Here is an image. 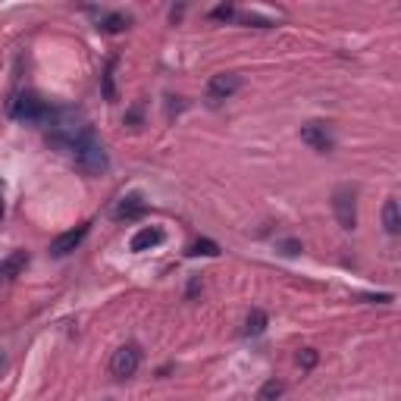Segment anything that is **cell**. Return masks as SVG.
<instances>
[{
  "mask_svg": "<svg viewBox=\"0 0 401 401\" xmlns=\"http://www.w3.org/2000/svg\"><path fill=\"white\" fill-rule=\"evenodd\" d=\"M210 16H213V19H229V16H236V10H232L229 4H223V6H217V10H213Z\"/></svg>",
  "mask_w": 401,
  "mask_h": 401,
  "instance_id": "obj_18",
  "label": "cell"
},
{
  "mask_svg": "<svg viewBox=\"0 0 401 401\" xmlns=\"http://www.w3.org/2000/svg\"><path fill=\"white\" fill-rule=\"evenodd\" d=\"M351 185H342V189H336V195H332V210H336V219L342 229H354L358 226V200H354Z\"/></svg>",
  "mask_w": 401,
  "mask_h": 401,
  "instance_id": "obj_3",
  "label": "cell"
},
{
  "mask_svg": "<svg viewBox=\"0 0 401 401\" xmlns=\"http://www.w3.org/2000/svg\"><path fill=\"white\" fill-rule=\"evenodd\" d=\"M238 88H242V76H236V72H219V76H213L210 82H207V95L213 100L232 97Z\"/></svg>",
  "mask_w": 401,
  "mask_h": 401,
  "instance_id": "obj_7",
  "label": "cell"
},
{
  "mask_svg": "<svg viewBox=\"0 0 401 401\" xmlns=\"http://www.w3.org/2000/svg\"><path fill=\"white\" fill-rule=\"evenodd\" d=\"M72 151V160H76V166L82 172H88V176H100V172L110 166V157H107L104 144H100V138L95 135L91 129H85L82 135L76 138V142L69 144Z\"/></svg>",
  "mask_w": 401,
  "mask_h": 401,
  "instance_id": "obj_1",
  "label": "cell"
},
{
  "mask_svg": "<svg viewBox=\"0 0 401 401\" xmlns=\"http://www.w3.org/2000/svg\"><path fill=\"white\" fill-rule=\"evenodd\" d=\"M29 266V254L25 251H13L0 260V279H16L19 273Z\"/></svg>",
  "mask_w": 401,
  "mask_h": 401,
  "instance_id": "obj_9",
  "label": "cell"
},
{
  "mask_svg": "<svg viewBox=\"0 0 401 401\" xmlns=\"http://www.w3.org/2000/svg\"><path fill=\"white\" fill-rule=\"evenodd\" d=\"M0 367H4V354H0Z\"/></svg>",
  "mask_w": 401,
  "mask_h": 401,
  "instance_id": "obj_20",
  "label": "cell"
},
{
  "mask_svg": "<svg viewBox=\"0 0 401 401\" xmlns=\"http://www.w3.org/2000/svg\"><path fill=\"white\" fill-rule=\"evenodd\" d=\"M97 29L107 32V35H119V32L129 29V16H125V13H104L100 22H97Z\"/></svg>",
  "mask_w": 401,
  "mask_h": 401,
  "instance_id": "obj_11",
  "label": "cell"
},
{
  "mask_svg": "<svg viewBox=\"0 0 401 401\" xmlns=\"http://www.w3.org/2000/svg\"><path fill=\"white\" fill-rule=\"evenodd\" d=\"M266 329V313L264 311H251L245 320V336H260Z\"/></svg>",
  "mask_w": 401,
  "mask_h": 401,
  "instance_id": "obj_14",
  "label": "cell"
},
{
  "mask_svg": "<svg viewBox=\"0 0 401 401\" xmlns=\"http://www.w3.org/2000/svg\"><path fill=\"white\" fill-rule=\"evenodd\" d=\"M0 217H4V195H0Z\"/></svg>",
  "mask_w": 401,
  "mask_h": 401,
  "instance_id": "obj_19",
  "label": "cell"
},
{
  "mask_svg": "<svg viewBox=\"0 0 401 401\" xmlns=\"http://www.w3.org/2000/svg\"><path fill=\"white\" fill-rule=\"evenodd\" d=\"M88 229H91V223H82V226H76V229L63 232L60 238H53V242H50V254H53V257H66V254H72L79 245L85 242Z\"/></svg>",
  "mask_w": 401,
  "mask_h": 401,
  "instance_id": "obj_6",
  "label": "cell"
},
{
  "mask_svg": "<svg viewBox=\"0 0 401 401\" xmlns=\"http://www.w3.org/2000/svg\"><path fill=\"white\" fill-rule=\"evenodd\" d=\"M383 223H386V232H389V236H398V232H401V210H398V200H395V198L386 200V207H383Z\"/></svg>",
  "mask_w": 401,
  "mask_h": 401,
  "instance_id": "obj_12",
  "label": "cell"
},
{
  "mask_svg": "<svg viewBox=\"0 0 401 401\" xmlns=\"http://www.w3.org/2000/svg\"><path fill=\"white\" fill-rule=\"evenodd\" d=\"M144 210H148L144 198L138 195V191H132V195H125L123 200H119V207H116V219H135V217H142Z\"/></svg>",
  "mask_w": 401,
  "mask_h": 401,
  "instance_id": "obj_10",
  "label": "cell"
},
{
  "mask_svg": "<svg viewBox=\"0 0 401 401\" xmlns=\"http://www.w3.org/2000/svg\"><path fill=\"white\" fill-rule=\"evenodd\" d=\"M160 242H163V229L160 226H144V229H138L132 236V251H151Z\"/></svg>",
  "mask_w": 401,
  "mask_h": 401,
  "instance_id": "obj_8",
  "label": "cell"
},
{
  "mask_svg": "<svg viewBox=\"0 0 401 401\" xmlns=\"http://www.w3.org/2000/svg\"><path fill=\"white\" fill-rule=\"evenodd\" d=\"M189 257H219V245L210 238H198L195 245H189Z\"/></svg>",
  "mask_w": 401,
  "mask_h": 401,
  "instance_id": "obj_13",
  "label": "cell"
},
{
  "mask_svg": "<svg viewBox=\"0 0 401 401\" xmlns=\"http://www.w3.org/2000/svg\"><path fill=\"white\" fill-rule=\"evenodd\" d=\"M113 69H116V60H110V66H107V72H104V97H107V100H116V85H113Z\"/></svg>",
  "mask_w": 401,
  "mask_h": 401,
  "instance_id": "obj_16",
  "label": "cell"
},
{
  "mask_svg": "<svg viewBox=\"0 0 401 401\" xmlns=\"http://www.w3.org/2000/svg\"><path fill=\"white\" fill-rule=\"evenodd\" d=\"M298 364L304 367V370H311V367L317 364V351H313V348H304V351L298 354Z\"/></svg>",
  "mask_w": 401,
  "mask_h": 401,
  "instance_id": "obj_17",
  "label": "cell"
},
{
  "mask_svg": "<svg viewBox=\"0 0 401 401\" xmlns=\"http://www.w3.org/2000/svg\"><path fill=\"white\" fill-rule=\"evenodd\" d=\"M138 367H142V348L138 345H123V348H116L110 360V373L116 379H129L138 373Z\"/></svg>",
  "mask_w": 401,
  "mask_h": 401,
  "instance_id": "obj_4",
  "label": "cell"
},
{
  "mask_svg": "<svg viewBox=\"0 0 401 401\" xmlns=\"http://www.w3.org/2000/svg\"><path fill=\"white\" fill-rule=\"evenodd\" d=\"M13 119H19V123H48L50 119V107L48 100H41L38 95H32V91H22V95H16L10 107Z\"/></svg>",
  "mask_w": 401,
  "mask_h": 401,
  "instance_id": "obj_2",
  "label": "cell"
},
{
  "mask_svg": "<svg viewBox=\"0 0 401 401\" xmlns=\"http://www.w3.org/2000/svg\"><path fill=\"white\" fill-rule=\"evenodd\" d=\"M301 142L311 144V148L320 151V154H329L332 144H336V138H332V132L326 129V123H304L301 125Z\"/></svg>",
  "mask_w": 401,
  "mask_h": 401,
  "instance_id": "obj_5",
  "label": "cell"
},
{
  "mask_svg": "<svg viewBox=\"0 0 401 401\" xmlns=\"http://www.w3.org/2000/svg\"><path fill=\"white\" fill-rule=\"evenodd\" d=\"M285 392V386L279 383V379H270V383H264V389L257 392V401H279Z\"/></svg>",
  "mask_w": 401,
  "mask_h": 401,
  "instance_id": "obj_15",
  "label": "cell"
}]
</instances>
